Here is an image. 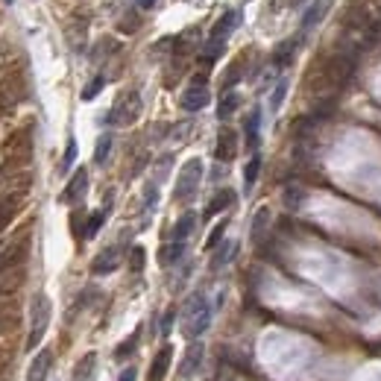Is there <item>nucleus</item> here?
<instances>
[{
  "mask_svg": "<svg viewBox=\"0 0 381 381\" xmlns=\"http://www.w3.org/2000/svg\"><path fill=\"white\" fill-rule=\"evenodd\" d=\"M109 153H112V135H100L97 138V147H94V161L97 164H106L109 161Z\"/></svg>",
  "mask_w": 381,
  "mask_h": 381,
  "instance_id": "obj_22",
  "label": "nucleus"
},
{
  "mask_svg": "<svg viewBox=\"0 0 381 381\" xmlns=\"http://www.w3.org/2000/svg\"><path fill=\"white\" fill-rule=\"evenodd\" d=\"M331 4H335V0H314L311 6H308V12L302 15V33H308V30H314L317 23L328 15V9H331Z\"/></svg>",
  "mask_w": 381,
  "mask_h": 381,
  "instance_id": "obj_11",
  "label": "nucleus"
},
{
  "mask_svg": "<svg viewBox=\"0 0 381 381\" xmlns=\"http://www.w3.org/2000/svg\"><path fill=\"white\" fill-rule=\"evenodd\" d=\"M203 355H205L203 343H190V346L185 349L182 364H179V375H182V378H194V375H197V370L203 367Z\"/></svg>",
  "mask_w": 381,
  "mask_h": 381,
  "instance_id": "obj_6",
  "label": "nucleus"
},
{
  "mask_svg": "<svg viewBox=\"0 0 381 381\" xmlns=\"http://www.w3.org/2000/svg\"><path fill=\"white\" fill-rule=\"evenodd\" d=\"M194 226H197V214H182V218L176 220V226H173V241H185V237L194 232Z\"/></svg>",
  "mask_w": 381,
  "mask_h": 381,
  "instance_id": "obj_17",
  "label": "nucleus"
},
{
  "mask_svg": "<svg viewBox=\"0 0 381 381\" xmlns=\"http://www.w3.org/2000/svg\"><path fill=\"white\" fill-rule=\"evenodd\" d=\"M258 127H261V112H258V109H252V112H249V117H247V124H244V132H247V144H249V150H255V147H258Z\"/></svg>",
  "mask_w": 381,
  "mask_h": 381,
  "instance_id": "obj_15",
  "label": "nucleus"
},
{
  "mask_svg": "<svg viewBox=\"0 0 381 381\" xmlns=\"http://www.w3.org/2000/svg\"><path fill=\"white\" fill-rule=\"evenodd\" d=\"M237 77H241V62H235V65H232V68L226 70V80H223V85H226V88L232 91V85L237 82Z\"/></svg>",
  "mask_w": 381,
  "mask_h": 381,
  "instance_id": "obj_34",
  "label": "nucleus"
},
{
  "mask_svg": "<svg viewBox=\"0 0 381 381\" xmlns=\"http://www.w3.org/2000/svg\"><path fill=\"white\" fill-rule=\"evenodd\" d=\"M182 252H185V241H173L171 247L161 249V264H176L182 258Z\"/></svg>",
  "mask_w": 381,
  "mask_h": 381,
  "instance_id": "obj_24",
  "label": "nucleus"
},
{
  "mask_svg": "<svg viewBox=\"0 0 381 381\" xmlns=\"http://www.w3.org/2000/svg\"><path fill=\"white\" fill-rule=\"evenodd\" d=\"M214 156H218V161H232L237 156V132L235 129H220L218 135V147H214Z\"/></svg>",
  "mask_w": 381,
  "mask_h": 381,
  "instance_id": "obj_9",
  "label": "nucleus"
},
{
  "mask_svg": "<svg viewBox=\"0 0 381 381\" xmlns=\"http://www.w3.org/2000/svg\"><path fill=\"white\" fill-rule=\"evenodd\" d=\"M15 205H18L15 197H0V229H4V226L9 223V218L15 214Z\"/></svg>",
  "mask_w": 381,
  "mask_h": 381,
  "instance_id": "obj_26",
  "label": "nucleus"
},
{
  "mask_svg": "<svg viewBox=\"0 0 381 381\" xmlns=\"http://www.w3.org/2000/svg\"><path fill=\"white\" fill-rule=\"evenodd\" d=\"M223 232H226V220H220L218 226L211 229V235H208V241H205V249H218V244L223 241Z\"/></svg>",
  "mask_w": 381,
  "mask_h": 381,
  "instance_id": "obj_31",
  "label": "nucleus"
},
{
  "mask_svg": "<svg viewBox=\"0 0 381 381\" xmlns=\"http://www.w3.org/2000/svg\"><path fill=\"white\" fill-rule=\"evenodd\" d=\"M296 47H299V41H296V38L281 41V44L276 47V53H273V62H276V65H288V62H291V56L296 53Z\"/></svg>",
  "mask_w": 381,
  "mask_h": 381,
  "instance_id": "obj_19",
  "label": "nucleus"
},
{
  "mask_svg": "<svg viewBox=\"0 0 381 381\" xmlns=\"http://www.w3.org/2000/svg\"><path fill=\"white\" fill-rule=\"evenodd\" d=\"M267 223H270V208H267V205H261V208L255 211V218H252V241H255V244L261 241V237H264Z\"/></svg>",
  "mask_w": 381,
  "mask_h": 381,
  "instance_id": "obj_16",
  "label": "nucleus"
},
{
  "mask_svg": "<svg viewBox=\"0 0 381 381\" xmlns=\"http://www.w3.org/2000/svg\"><path fill=\"white\" fill-rule=\"evenodd\" d=\"M12 323H15V314L9 308H0V335H4L6 328H12Z\"/></svg>",
  "mask_w": 381,
  "mask_h": 381,
  "instance_id": "obj_35",
  "label": "nucleus"
},
{
  "mask_svg": "<svg viewBox=\"0 0 381 381\" xmlns=\"http://www.w3.org/2000/svg\"><path fill=\"white\" fill-rule=\"evenodd\" d=\"M208 326H211V305L203 294H194L185 305V335L200 338Z\"/></svg>",
  "mask_w": 381,
  "mask_h": 381,
  "instance_id": "obj_2",
  "label": "nucleus"
},
{
  "mask_svg": "<svg viewBox=\"0 0 381 381\" xmlns=\"http://www.w3.org/2000/svg\"><path fill=\"white\" fill-rule=\"evenodd\" d=\"M171 361H173V346H161L150 367V381H164V375L171 370Z\"/></svg>",
  "mask_w": 381,
  "mask_h": 381,
  "instance_id": "obj_13",
  "label": "nucleus"
},
{
  "mask_svg": "<svg viewBox=\"0 0 381 381\" xmlns=\"http://www.w3.org/2000/svg\"><path fill=\"white\" fill-rule=\"evenodd\" d=\"M106 218H109V205L106 208H100V211H94L91 218H88V226H85V237H94L100 232V226L106 223Z\"/></svg>",
  "mask_w": 381,
  "mask_h": 381,
  "instance_id": "obj_21",
  "label": "nucleus"
},
{
  "mask_svg": "<svg viewBox=\"0 0 381 381\" xmlns=\"http://www.w3.org/2000/svg\"><path fill=\"white\" fill-rule=\"evenodd\" d=\"M117 264H121V249H117V247H109V249H103L97 258L91 261V273H94V276H106V273H114Z\"/></svg>",
  "mask_w": 381,
  "mask_h": 381,
  "instance_id": "obj_7",
  "label": "nucleus"
},
{
  "mask_svg": "<svg viewBox=\"0 0 381 381\" xmlns=\"http://www.w3.org/2000/svg\"><path fill=\"white\" fill-rule=\"evenodd\" d=\"M232 255H235V244H232V241H226V244L218 249V255L211 258V270H220V267L226 264V261H232Z\"/></svg>",
  "mask_w": 381,
  "mask_h": 381,
  "instance_id": "obj_25",
  "label": "nucleus"
},
{
  "mask_svg": "<svg viewBox=\"0 0 381 381\" xmlns=\"http://www.w3.org/2000/svg\"><path fill=\"white\" fill-rule=\"evenodd\" d=\"M258 171H261V156L255 153V156L249 159V164L244 168V188H247V190H252V185H255V179H258Z\"/></svg>",
  "mask_w": 381,
  "mask_h": 381,
  "instance_id": "obj_23",
  "label": "nucleus"
},
{
  "mask_svg": "<svg viewBox=\"0 0 381 381\" xmlns=\"http://www.w3.org/2000/svg\"><path fill=\"white\" fill-rule=\"evenodd\" d=\"M237 21H241V12H237V9H229L226 15H220V18H218V23H214V27H211L208 41H220V44H226L229 33L237 27Z\"/></svg>",
  "mask_w": 381,
  "mask_h": 381,
  "instance_id": "obj_8",
  "label": "nucleus"
},
{
  "mask_svg": "<svg viewBox=\"0 0 381 381\" xmlns=\"http://www.w3.org/2000/svg\"><path fill=\"white\" fill-rule=\"evenodd\" d=\"M85 190H88V171L80 168L74 176H70L68 188L62 190V203H77V200H82Z\"/></svg>",
  "mask_w": 381,
  "mask_h": 381,
  "instance_id": "obj_10",
  "label": "nucleus"
},
{
  "mask_svg": "<svg viewBox=\"0 0 381 381\" xmlns=\"http://www.w3.org/2000/svg\"><path fill=\"white\" fill-rule=\"evenodd\" d=\"M106 88V77H94L85 88H82V100H94V97H97V94Z\"/></svg>",
  "mask_w": 381,
  "mask_h": 381,
  "instance_id": "obj_29",
  "label": "nucleus"
},
{
  "mask_svg": "<svg viewBox=\"0 0 381 381\" xmlns=\"http://www.w3.org/2000/svg\"><path fill=\"white\" fill-rule=\"evenodd\" d=\"M156 4H159V0H138V6H141V9H153Z\"/></svg>",
  "mask_w": 381,
  "mask_h": 381,
  "instance_id": "obj_38",
  "label": "nucleus"
},
{
  "mask_svg": "<svg viewBox=\"0 0 381 381\" xmlns=\"http://www.w3.org/2000/svg\"><path fill=\"white\" fill-rule=\"evenodd\" d=\"M144 261H147L144 247H132V252H129V270L132 273H141V270H144Z\"/></svg>",
  "mask_w": 381,
  "mask_h": 381,
  "instance_id": "obj_28",
  "label": "nucleus"
},
{
  "mask_svg": "<svg viewBox=\"0 0 381 381\" xmlns=\"http://www.w3.org/2000/svg\"><path fill=\"white\" fill-rule=\"evenodd\" d=\"M77 161V141L74 138H68V147H65V156H62V164H59V171L68 173L70 171V164Z\"/></svg>",
  "mask_w": 381,
  "mask_h": 381,
  "instance_id": "obj_27",
  "label": "nucleus"
},
{
  "mask_svg": "<svg viewBox=\"0 0 381 381\" xmlns=\"http://www.w3.org/2000/svg\"><path fill=\"white\" fill-rule=\"evenodd\" d=\"M138 114H141V94L138 91H127L117 97V103L112 106L109 112V124L112 127H129L138 121Z\"/></svg>",
  "mask_w": 381,
  "mask_h": 381,
  "instance_id": "obj_4",
  "label": "nucleus"
},
{
  "mask_svg": "<svg viewBox=\"0 0 381 381\" xmlns=\"http://www.w3.org/2000/svg\"><path fill=\"white\" fill-rule=\"evenodd\" d=\"M173 317H176V311L171 308L168 314H164V320H161V335H171V326H173Z\"/></svg>",
  "mask_w": 381,
  "mask_h": 381,
  "instance_id": "obj_36",
  "label": "nucleus"
},
{
  "mask_svg": "<svg viewBox=\"0 0 381 381\" xmlns=\"http://www.w3.org/2000/svg\"><path fill=\"white\" fill-rule=\"evenodd\" d=\"M203 182V161L200 159H188L179 171V179H176V188H173V197L179 203H188L190 197L197 194V188Z\"/></svg>",
  "mask_w": 381,
  "mask_h": 381,
  "instance_id": "obj_3",
  "label": "nucleus"
},
{
  "mask_svg": "<svg viewBox=\"0 0 381 381\" xmlns=\"http://www.w3.org/2000/svg\"><path fill=\"white\" fill-rule=\"evenodd\" d=\"M156 203H159V185H147V188H144V208L153 211Z\"/></svg>",
  "mask_w": 381,
  "mask_h": 381,
  "instance_id": "obj_33",
  "label": "nucleus"
},
{
  "mask_svg": "<svg viewBox=\"0 0 381 381\" xmlns=\"http://www.w3.org/2000/svg\"><path fill=\"white\" fill-rule=\"evenodd\" d=\"M237 106H241V97H237L235 91H226L220 106H218V117H220V121H229V117L237 112Z\"/></svg>",
  "mask_w": 381,
  "mask_h": 381,
  "instance_id": "obj_18",
  "label": "nucleus"
},
{
  "mask_svg": "<svg viewBox=\"0 0 381 381\" xmlns=\"http://www.w3.org/2000/svg\"><path fill=\"white\" fill-rule=\"evenodd\" d=\"M94 364H97V355L88 352L85 358L74 367V381H88V378H91V372H94Z\"/></svg>",
  "mask_w": 381,
  "mask_h": 381,
  "instance_id": "obj_20",
  "label": "nucleus"
},
{
  "mask_svg": "<svg viewBox=\"0 0 381 381\" xmlns=\"http://www.w3.org/2000/svg\"><path fill=\"white\" fill-rule=\"evenodd\" d=\"M50 314H53V305L47 294H36L33 305H30V338H27V349H38V343L47 335V326H50Z\"/></svg>",
  "mask_w": 381,
  "mask_h": 381,
  "instance_id": "obj_1",
  "label": "nucleus"
},
{
  "mask_svg": "<svg viewBox=\"0 0 381 381\" xmlns=\"http://www.w3.org/2000/svg\"><path fill=\"white\" fill-rule=\"evenodd\" d=\"M284 94H288V80H279V82H276V91H273V97H270V109H273V112L281 109Z\"/></svg>",
  "mask_w": 381,
  "mask_h": 381,
  "instance_id": "obj_30",
  "label": "nucleus"
},
{
  "mask_svg": "<svg viewBox=\"0 0 381 381\" xmlns=\"http://www.w3.org/2000/svg\"><path fill=\"white\" fill-rule=\"evenodd\" d=\"M50 364H53V352L50 349H41L36 358H33L30 370H27V381H44L47 372H50Z\"/></svg>",
  "mask_w": 381,
  "mask_h": 381,
  "instance_id": "obj_12",
  "label": "nucleus"
},
{
  "mask_svg": "<svg viewBox=\"0 0 381 381\" xmlns=\"http://www.w3.org/2000/svg\"><path fill=\"white\" fill-rule=\"evenodd\" d=\"M135 343H138V331H135V335H132V338H129L127 343H121V346H117V352H114V358H117V361H124V358H127V355H129V352H135Z\"/></svg>",
  "mask_w": 381,
  "mask_h": 381,
  "instance_id": "obj_32",
  "label": "nucleus"
},
{
  "mask_svg": "<svg viewBox=\"0 0 381 381\" xmlns=\"http://www.w3.org/2000/svg\"><path fill=\"white\" fill-rule=\"evenodd\" d=\"M232 203H235V190H232V188H223V190H218V194L211 197L208 208H205V218H214V214L226 211V208H229Z\"/></svg>",
  "mask_w": 381,
  "mask_h": 381,
  "instance_id": "obj_14",
  "label": "nucleus"
},
{
  "mask_svg": "<svg viewBox=\"0 0 381 381\" xmlns=\"http://www.w3.org/2000/svg\"><path fill=\"white\" fill-rule=\"evenodd\" d=\"M208 100H211V94L205 88V80H194V85H188L182 91V100L179 103H182L185 112H200V109L208 106Z\"/></svg>",
  "mask_w": 381,
  "mask_h": 381,
  "instance_id": "obj_5",
  "label": "nucleus"
},
{
  "mask_svg": "<svg viewBox=\"0 0 381 381\" xmlns=\"http://www.w3.org/2000/svg\"><path fill=\"white\" fill-rule=\"evenodd\" d=\"M117 381H138V370L135 367H127L121 375H117Z\"/></svg>",
  "mask_w": 381,
  "mask_h": 381,
  "instance_id": "obj_37",
  "label": "nucleus"
}]
</instances>
